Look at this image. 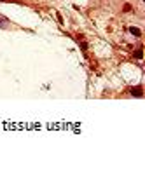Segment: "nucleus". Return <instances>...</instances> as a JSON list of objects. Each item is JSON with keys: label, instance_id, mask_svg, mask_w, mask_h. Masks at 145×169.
<instances>
[{"label": "nucleus", "instance_id": "2", "mask_svg": "<svg viewBox=\"0 0 145 169\" xmlns=\"http://www.w3.org/2000/svg\"><path fill=\"white\" fill-rule=\"evenodd\" d=\"M131 92L137 94V96H142V89H131Z\"/></svg>", "mask_w": 145, "mask_h": 169}, {"label": "nucleus", "instance_id": "1", "mask_svg": "<svg viewBox=\"0 0 145 169\" xmlns=\"http://www.w3.org/2000/svg\"><path fill=\"white\" fill-rule=\"evenodd\" d=\"M130 31H131L133 35H140V30H138V28H130Z\"/></svg>", "mask_w": 145, "mask_h": 169}]
</instances>
